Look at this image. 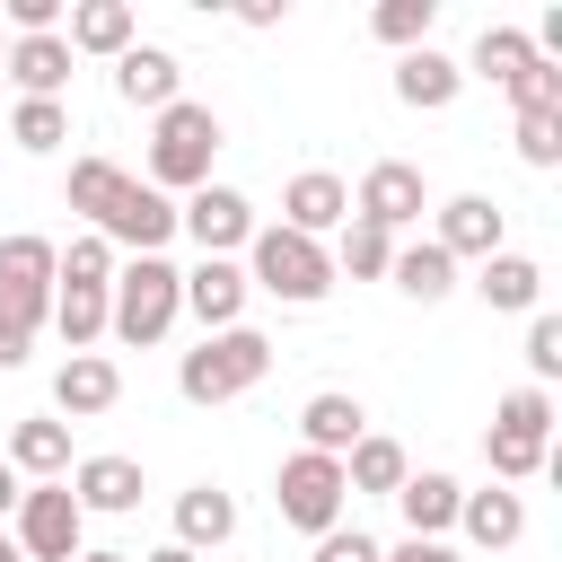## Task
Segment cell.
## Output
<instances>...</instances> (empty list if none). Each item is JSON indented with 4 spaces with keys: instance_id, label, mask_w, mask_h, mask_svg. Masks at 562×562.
<instances>
[{
    "instance_id": "1",
    "label": "cell",
    "mask_w": 562,
    "mask_h": 562,
    "mask_svg": "<svg viewBox=\"0 0 562 562\" xmlns=\"http://www.w3.org/2000/svg\"><path fill=\"white\" fill-rule=\"evenodd\" d=\"M70 211H88V228L105 246H132V255H158L176 237V202L114 158H70Z\"/></svg>"
},
{
    "instance_id": "2",
    "label": "cell",
    "mask_w": 562,
    "mask_h": 562,
    "mask_svg": "<svg viewBox=\"0 0 562 562\" xmlns=\"http://www.w3.org/2000/svg\"><path fill=\"white\" fill-rule=\"evenodd\" d=\"M176 307H184V272H176L167 255L114 263V290H105V334H114V342H158V334L176 325Z\"/></svg>"
},
{
    "instance_id": "3",
    "label": "cell",
    "mask_w": 562,
    "mask_h": 562,
    "mask_svg": "<svg viewBox=\"0 0 562 562\" xmlns=\"http://www.w3.org/2000/svg\"><path fill=\"white\" fill-rule=\"evenodd\" d=\"M211 158H220V114L176 97V105L158 114V132H149V176H140V184H158V193H202V184H211Z\"/></svg>"
},
{
    "instance_id": "4",
    "label": "cell",
    "mask_w": 562,
    "mask_h": 562,
    "mask_svg": "<svg viewBox=\"0 0 562 562\" xmlns=\"http://www.w3.org/2000/svg\"><path fill=\"white\" fill-rule=\"evenodd\" d=\"M246 290H272L290 307H316L334 290V255L316 237H299V228H255L246 237Z\"/></svg>"
},
{
    "instance_id": "5",
    "label": "cell",
    "mask_w": 562,
    "mask_h": 562,
    "mask_svg": "<svg viewBox=\"0 0 562 562\" xmlns=\"http://www.w3.org/2000/svg\"><path fill=\"white\" fill-rule=\"evenodd\" d=\"M263 369H272V342H263L255 325H220V334H202V351H184L176 386H184V404H228V395H246Z\"/></svg>"
},
{
    "instance_id": "6",
    "label": "cell",
    "mask_w": 562,
    "mask_h": 562,
    "mask_svg": "<svg viewBox=\"0 0 562 562\" xmlns=\"http://www.w3.org/2000/svg\"><path fill=\"white\" fill-rule=\"evenodd\" d=\"M544 439H553V395L544 386H509L492 430H483V457H492V483H527L544 474Z\"/></svg>"
},
{
    "instance_id": "7",
    "label": "cell",
    "mask_w": 562,
    "mask_h": 562,
    "mask_svg": "<svg viewBox=\"0 0 562 562\" xmlns=\"http://www.w3.org/2000/svg\"><path fill=\"white\" fill-rule=\"evenodd\" d=\"M342 501H351V483H342V457H316V448L281 457L272 509H281L299 536H325V527H342Z\"/></svg>"
},
{
    "instance_id": "8",
    "label": "cell",
    "mask_w": 562,
    "mask_h": 562,
    "mask_svg": "<svg viewBox=\"0 0 562 562\" xmlns=\"http://www.w3.org/2000/svg\"><path fill=\"white\" fill-rule=\"evenodd\" d=\"M53 316V237H0V325L35 342Z\"/></svg>"
},
{
    "instance_id": "9",
    "label": "cell",
    "mask_w": 562,
    "mask_h": 562,
    "mask_svg": "<svg viewBox=\"0 0 562 562\" xmlns=\"http://www.w3.org/2000/svg\"><path fill=\"white\" fill-rule=\"evenodd\" d=\"M79 527H88V509L70 501V483H35V492H18V536L9 544L26 562H70V553H88Z\"/></svg>"
},
{
    "instance_id": "10",
    "label": "cell",
    "mask_w": 562,
    "mask_h": 562,
    "mask_svg": "<svg viewBox=\"0 0 562 562\" xmlns=\"http://www.w3.org/2000/svg\"><path fill=\"white\" fill-rule=\"evenodd\" d=\"M422 202H430V193H422V167L378 158V167L360 176V193H351V220H369V228H386V237H395V228H413V220H422Z\"/></svg>"
},
{
    "instance_id": "11",
    "label": "cell",
    "mask_w": 562,
    "mask_h": 562,
    "mask_svg": "<svg viewBox=\"0 0 562 562\" xmlns=\"http://www.w3.org/2000/svg\"><path fill=\"white\" fill-rule=\"evenodd\" d=\"M342 220H351V184L334 167H299L290 193H281V228H299V237L325 246V228H342Z\"/></svg>"
},
{
    "instance_id": "12",
    "label": "cell",
    "mask_w": 562,
    "mask_h": 562,
    "mask_svg": "<svg viewBox=\"0 0 562 562\" xmlns=\"http://www.w3.org/2000/svg\"><path fill=\"white\" fill-rule=\"evenodd\" d=\"M176 228H184L202 255H237V246L255 237V211H246V193H228V184H202V193L176 211Z\"/></svg>"
},
{
    "instance_id": "13",
    "label": "cell",
    "mask_w": 562,
    "mask_h": 562,
    "mask_svg": "<svg viewBox=\"0 0 562 562\" xmlns=\"http://www.w3.org/2000/svg\"><path fill=\"white\" fill-rule=\"evenodd\" d=\"M53 404H61L70 422H97V413L123 404V369H114L105 351H70V360L53 369Z\"/></svg>"
},
{
    "instance_id": "14",
    "label": "cell",
    "mask_w": 562,
    "mask_h": 562,
    "mask_svg": "<svg viewBox=\"0 0 562 562\" xmlns=\"http://www.w3.org/2000/svg\"><path fill=\"white\" fill-rule=\"evenodd\" d=\"M184 307L202 316V334L237 325V316H246V263H228V255H202V263L184 272Z\"/></svg>"
},
{
    "instance_id": "15",
    "label": "cell",
    "mask_w": 562,
    "mask_h": 562,
    "mask_svg": "<svg viewBox=\"0 0 562 562\" xmlns=\"http://www.w3.org/2000/svg\"><path fill=\"white\" fill-rule=\"evenodd\" d=\"M430 246H439L448 263H465V255L483 263V255H501V211H492L483 193H457V202L439 211V237H430Z\"/></svg>"
},
{
    "instance_id": "16",
    "label": "cell",
    "mask_w": 562,
    "mask_h": 562,
    "mask_svg": "<svg viewBox=\"0 0 562 562\" xmlns=\"http://www.w3.org/2000/svg\"><path fill=\"white\" fill-rule=\"evenodd\" d=\"M299 430H307V448H316V457H351V448L369 439V413H360V395H342V386H325V395H307V413H299Z\"/></svg>"
},
{
    "instance_id": "17",
    "label": "cell",
    "mask_w": 562,
    "mask_h": 562,
    "mask_svg": "<svg viewBox=\"0 0 562 562\" xmlns=\"http://www.w3.org/2000/svg\"><path fill=\"white\" fill-rule=\"evenodd\" d=\"M114 97L167 114V105H176V53H167V44H132V53L114 61Z\"/></svg>"
},
{
    "instance_id": "18",
    "label": "cell",
    "mask_w": 562,
    "mask_h": 562,
    "mask_svg": "<svg viewBox=\"0 0 562 562\" xmlns=\"http://www.w3.org/2000/svg\"><path fill=\"white\" fill-rule=\"evenodd\" d=\"M457 501H465L457 474H404V483H395V509H404V527H413L422 544H439V527H457Z\"/></svg>"
},
{
    "instance_id": "19",
    "label": "cell",
    "mask_w": 562,
    "mask_h": 562,
    "mask_svg": "<svg viewBox=\"0 0 562 562\" xmlns=\"http://www.w3.org/2000/svg\"><path fill=\"white\" fill-rule=\"evenodd\" d=\"M457 79H465V70H457V61L439 53V44H413V53L395 61V97H404L413 114H439V105L457 97Z\"/></svg>"
},
{
    "instance_id": "20",
    "label": "cell",
    "mask_w": 562,
    "mask_h": 562,
    "mask_svg": "<svg viewBox=\"0 0 562 562\" xmlns=\"http://www.w3.org/2000/svg\"><path fill=\"white\" fill-rule=\"evenodd\" d=\"M457 518H465V536H474L483 553H501V544H518V536H527V501H518L509 483L465 492V501H457Z\"/></svg>"
},
{
    "instance_id": "21",
    "label": "cell",
    "mask_w": 562,
    "mask_h": 562,
    "mask_svg": "<svg viewBox=\"0 0 562 562\" xmlns=\"http://www.w3.org/2000/svg\"><path fill=\"white\" fill-rule=\"evenodd\" d=\"M79 509H140V465L132 457H88L79 474H61Z\"/></svg>"
},
{
    "instance_id": "22",
    "label": "cell",
    "mask_w": 562,
    "mask_h": 562,
    "mask_svg": "<svg viewBox=\"0 0 562 562\" xmlns=\"http://www.w3.org/2000/svg\"><path fill=\"white\" fill-rule=\"evenodd\" d=\"M228 536H237V501H228L220 483H193V492L176 501V544L202 553V544H228Z\"/></svg>"
},
{
    "instance_id": "23",
    "label": "cell",
    "mask_w": 562,
    "mask_h": 562,
    "mask_svg": "<svg viewBox=\"0 0 562 562\" xmlns=\"http://www.w3.org/2000/svg\"><path fill=\"white\" fill-rule=\"evenodd\" d=\"M61 44H70V53H105V61H123V53H132V9H123V0H79Z\"/></svg>"
},
{
    "instance_id": "24",
    "label": "cell",
    "mask_w": 562,
    "mask_h": 562,
    "mask_svg": "<svg viewBox=\"0 0 562 562\" xmlns=\"http://www.w3.org/2000/svg\"><path fill=\"white\" fill-rule=\"evenodd\" d=\"M9 79H18L26 97H61V79H70L61 26H53V35H18V44H9Z\"/></svg>"
},
{
    "instance_id": "25",
    "label": "cell",
    "mask_w": 562,
    "mask_h": 562,
    "mask_svg": "<svg viewBox=\"0 0 562 562\" xmlns=\"http://www.w3.org/2000/svg\"><path fill=\"white\" fill-rule=\"evenodd\" d=\"M386 281H395V290H404L413 307H439V299L457 290V263H448V255H439V246L422 237V246H395V263H386Z\"/></svg>"
},
{
    "instance_id": "26",
    "label": "cell",
    "mask_w": 562,
    "mask_h": 562,
    "mask_svg": "<svg viewBox=\"0 0 562 562\" xmlns=\"http://www.w3.org/2000/svg\"><path fill=\"white\" fill-rule=\"evenodd\" d=\"M9 474L61 483V474H70V430H61V422H18V430H9Z\"/></svg>"
},
{
    "instance_id": "27",
    "label": "cell",
    "mask_w": 562,
    "mask_h": 562,
    "mask_svg": "<svg viewBox=\"0 0 562 562\" xmlns=\"http://www.w3.org/2000/svg\"><path fill=\"white\" fill-rule=\"evenodd\" d=\"M474 290H483V307H536V290H544V272H536V255H483V272H474Z\"/></svg>"
},
{
    "instance_id": "28",
    "label": "cell",
    "mask_w": 562,
    "mask_h": 562,
    "mask_svg": "<svg viewBox=\"0 0 562 562\" xmlns=\"http://www.w3.org/2000/svg\"><path fill=\"white\" fill-rule=\"evenodd\" d=\"M53 281L61 290H114V246L97 228H79L70 246H53Z\"/></svg>"
},
{
    "instance_id": "29",
    "label": "cell",
    "mask_w": 562,
    "mask_h": 562,
    "mask_svg": "<svg viewBox=\"0 0 562 562\" xmlns=\"http://www.w3.org/2000/svg\"><path fill=\"white\" fill-rule=\"evenodd\" d=\"M404 474H413V465H404V448H395V439H378V430L342 457V483H351V492H395Z\"/></svg>"
},
{
    "instance_id": "30",
    "label": "cell",
    "mask_w": 562,
    "mask_h": 562,
    "mask_svg": "<svg viewBox=\"0 0 562 562\" xmlns=\"http://www.w3.org/2000/svg\"><path fill=\"white\" fill-rule=\"evenodd\" d=\"M430 18H439V0H378V9H369V35L413 53V44H430Z\"/></svg>"
},
{
    "instance_id": "31",
    "label": "cell",
    "mask_w": 562,
    "mask_h": 562,
    "mask_svg": "<svg viewBox=\"0 0 562 562\" xmlns=\"http://www.w3.org/2000/svg\"><path fill=\"white\" fill-rule=\"evenodd\" d=\"M9 140H18V149H61V140H70V114H61V97H18V114H9Z\"/></svg>"
},
{
    "instance_id": "32",
    "label": "cell",
    "mask_w": 562,
    "mask_h": 562,
    "mask_svg": "<svg viewBox=\"0 0 562 562\" xmlns=\"http://www.w3.org/2000/svg\"><path fill=\"white\" fill-rule=\"evenodd\" d=\"M386 263H395V237H386V228H369V220H342V255H334V272L378 281Z\"/></svg>"
},
{
    "instance_id": "33",
    "label": "cell",
    "mask_w": 562,
    "mask_h": 562,
    "mask_svg": "<svg viewBox=\"0 0 562 562\" xmlns=\"http://www.w3.org/2000/svg\"><path fill=\"white\" fill-rule=\"evenodd\" d=\"M53 325H61L70 351H88V342L105 334V290H61V281H53Z\"/></svg>"
},
{
    "instance_id": "34",
    "label": "cell",
    "mask_w": 562,
    "mask_h": 562,
    "mask_svg": "<svg viewBox=\"0 0 562 562\" xmlns=\"http://www.w3.org/2000/svg\"><path fill=\"white\" fill-rule=\"evenodd\" d=\"M527 61H536V44H527L518 26H483V44H474V70H483L492 88H509V79H518Z\"/></svg>"
},
{
    "instance_id": "35",
    "label": "cell",
    "mask_w": 562,
    "mask_h": 562,
    "mask_svg": "<svg viewBox=\"0 0 562 562\" xmlns=\"http://www.w3.org/2000/svg\"><path fill=\"white\" fill-rule=\"evenodd\" d=\"M509 105H518V114H562V70H553V53H536V61L509 79Z\"/></svg>"
},
{
    "instance_id": "36",
    "label": "cell",
    "mask_w": 562,
    "mask_h": 562,
    "mask_svg": "<svg viewBox=\"0 0 562 562\" xmlns=\"http://www.w3.org/2000/svg\"><path fill=\"white\" fill-rule=\"evenodd\" d=\"M527 369H536L527 386H553V378H562V316H544V307H536V325H527Z\"/></svg>"
},
{
    "instance_id": "37",
    "label": "cell",
    "mask_w": 562,
    "mask_h": 562,
    "mask_svg": "<svg viewBox=\"0 0 562 562\" xmlns=\"http://www.w3.org/2000/svg\"><path fill=\"white\" fill-rule=\"evenodd\" d=\"M518 158L527 167H553L562 158V114H518Z\"/></svg>"
},
{
    "instance_id": "38",
    "label": "cell",
    "mask_w": 562,
    "mask_h": 562,
    "mask_svg": "<svg viewBox=\"0 0 562 562\" xmlns=\"http://www.w3.org/2000/svg\"><path fill=\"white\" fill-rule=\"evenodd\" d=\"M316 562H386V544L360 536V527H325V536H316Z\"/></svg>"
},
{
    "instance_id": "39",
    "label": "cell",
    "mask_w": 562,
    "mask_h": 562,
    "mask_svg": "<svg viewBox=\"0 0 562 562\" xmlns=\"http://www.w3.org/2000/svg\"><path fill=\"white\" fill-rule=\"evenodd\" d=\"M53 18H61V0H9V26L18 35H53Z\"/></svg>"
},
{
    "instance_id": "40",
    "label": "cell",
    "mask_w": 562,
    "mask_h": 562,
    "mask_svg": "<svg viewBox=\"0 0 562 562\" xmlns=\"http://www.w3.org/2000/svg\"><path fill=\"white\" fill-rule=\"evenodd\" d=\"M386 562H457V553H448V544H422V536H404Z\"/></svg>"
},
{
    "instance_id": "41",
    "label": "cell",
    "mask_w": 562,
    "mask_h": 562,
    "mask_svg": "<svg viewBox=\"0 0 562 562\" xmlns=\"http://www.w3.org/2000/svg\"><path fill=\"white\" fill-rule=\"evenodd\" d=\"M0 509H18V474H9V457H0Z\"/></svg>"
},
{
    "instance_id": "42",
    "label": "cell",
    "mask_w": 562,
    "mask_h": 562,
    "mask_svg": "<svg viewBox=\"0 0 562 562\" xmlns=\"http://www.w3.org/2000/svg\"><path fill=\"white\" fill-rule=\"evenodd\" d=\"M149 562H202V553H184V544H158V553H149Z\"/></svg>"
},
{
    "instance_id": "43",
    "label": "cell",
    "mask_w": 562,
    "mask_h": 562,
    "mask_svg": "<svg viewBox=\"0 0 562 562\" xmlns=\"http://www.w3.org/2000/svg\"><path fill=\"white\" fill-rule=\"evenodd\" d=\"M70 562H132V553H70Z\"/></svg>"
},
{
    "instance_id": "44",
    "label": "cell",
    "mask_w": 562,
    "mask_h": 562,
    "mask_svg": "<svg viewBox=\"0 0 562 562\" xmlns=\"http://www.w3.org/2000/svg\"><path fill=\"white\" fill-rule=\"evenodd\" d=\"M0 562H26V553H18V544H9V536H0Z\"/></svg>"
},
{
    "instance_id": "45",
    "label": "cell",
    "mask_w": 562,
    "mask_h": 562,
    "mask_svg": "<svg viewBox=\"0 0 562 562\" xmlns=\"http://www.w3.org/2000/svg\"><path fill=\"white\" fill-rule=\"evenodd\" d=\"M0 61H9V44H0Z\"/></svg>"
}]
</instances>
